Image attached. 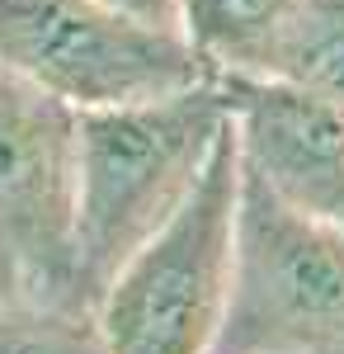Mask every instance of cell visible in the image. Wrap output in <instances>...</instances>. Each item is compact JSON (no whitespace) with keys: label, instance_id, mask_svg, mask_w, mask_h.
Instances as JSON below:
<instances>
[{"label":"cell","instance_id":"5b68a950","mask_svg":"<svg viewBox=\"0 0 344 354\" xmlns=\"http://www.w3.org/2000/svg\"><path fill=\"white\" fill-rule=\"evenodd\" d=\"M76 109L0 66V293L76 298ZM90 312V307H85Z\"/></svg>","mask_w":344,"mask_h":354},{"label":"cell","instance_id":"277c9868","mask_svg":"<svg viewBox=\"0 0 344 354\" xmlns=\"http://www.w3.org/2000/svg\"><path fill=\"white\" fill-rule=\"evenodd\" d=\"M0 66L76 113L156 100L212 76L184 33L146 28L104 0H0Z\"/></svg>","mask_w":344,"mask_h":354},{"label":"cell","instance_id":"6da1fadb","mask_svg":"<svg viewBox=\"0 0 344 354\" xmlns=\"http://www.w3.org/2000/svg\"><path fill=\"white\" fill-rule=\"evenodd\" d=\"M227 128L217 76L156 100L76 113V298H95L118 265L170 218Z\"/></svg>","mask_w":344,"mask_h":354},{"label":"cell","instance_id":"3957f363","mask_svg":"<svg viewBox=\"0 0 344 354\" xmlns=\"http://www.w3.org/2000/svg\"><path fill=\"white\" fill-rule=\"evenodd\" d=\"M212 354H344V227L288 208L245 170Z\"/></svg>","mask_w":344,"mask_h":354},{"label":"cell","instance_id":"8992f818","mask_svg":"<svg viewBox=\"0 0 344 354\" xmlns=\"http://www.w3.org/2000/svg\"><path fill=\"white\" fill-rule=\"evenodd\" d=\"M236 137L240 170L297 213L344 227V109L302 85L212 71Z\"/></svg>","mask_w":344,"mask_h":354},{"label":"cell","instance_id":"30bf717a","mask_svg":"<svg viewBox=\"0 0 344 354\" xmlns=\"http://www.w3.org/2000/svg\"><path fill=\"white\" fill-rule=\"evenodd\" d=\"M118 15H128L146 28H165V33H184V19H180V0H104Z\"/></svg>","mask_w":344,"mask_h":354},{"label":"cell","instance_id":"52a82bcc","mask_svg":"<svg viewBox=\"0 0 344 354\" xmlns=\"http://www.w3.org/2000/svg\"><path fill=\"white\" fill-rule=\"evenodd\" d=\"M250 76L302 85L344 109V0H288Z\"/></svg>","mask_w":344,"mask_h":354},{"label":"cell","instance_id":"7a4b0ae2","mask_svg":"<svg viewBox=\"0 0 344 354\" xmlns=\"http://www.w3.org/2000/svg\"><path fill=\"white\" fill-rule=\"evenodd\" d=\"M240 161L231 113L184 203L118 265L95 298L104 354H212L231 293Z\"/></svg>","mask_w":344,"mask_h":354},{"label":"cell","instance_id":"9c48e42d","mask_svg":"<svg viewBox=\"0 0 344 354\" xmlns=\"http://www.w3.org/2000/svg\"><path fill=\"white\" fill-rule=\"evenodd\" d=\"M0 354H104L95 312L0 293Z\"/></svg>","mask_w":344,"mask_h":354},{"label":"cell","instance_id":"ba28073f","mask_svg":"<svg viewBox=\"0 0 344 354\" xmlns=\"http://www.w3.org/2000/svg\"><path fill=\"white\" fill-rule=\"evenodd\" d=\"M288 0H180L184 38L212 71H250Z\"/></svg>","mask_w":344,"mask_h":354}]
</instances>
